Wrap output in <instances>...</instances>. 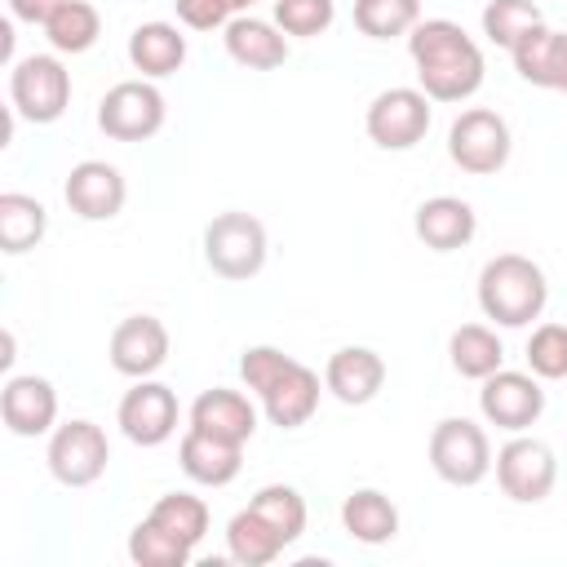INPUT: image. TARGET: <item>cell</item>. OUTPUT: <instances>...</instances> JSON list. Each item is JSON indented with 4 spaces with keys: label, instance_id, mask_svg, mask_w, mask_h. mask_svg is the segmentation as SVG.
Instances as JSON below:
<instances>
[{
    "label": "cell",
    "instance_id": "6da1fadb",
    "mask_svg": "<svg viewBox=\"0 0 567 567\" xmlns=\"http://www.w3.org/2000/svg\"><path fill=\"white\" fill-rule=\"evenodd\" d=\"M408 53L416 66V89L430 102H465L483 89V49L452 18H421L408 31Z\"/></svg>",
    "mask_w": 567,
    "mask_h": 567
},
{
    "label": "cell",
    "instance_id": "7a4b0ae2",
    "mask_svg": "<svg viewBox=\"0 0 567 567\" xmlns=\"http://www.w3.org/2000/svg\"><path fill=\"white\" fill-rule=\"evenodd\" d=\"M239 377L261 399V412L279 430H297L319 412V394H323L319 372L284 354L279 346H248L239 354Z\"/></svg>",
    "mask_w": 567,
    "mask_h": 567
},
{
    "label": "cell",
    "instance_id": "3957f363",
    "mask_svg": "<svg viewBox=\"0 0 567 567\" xmlns=\"http://www.w3.org/2000/svg\"><path fill=\"white\" fill-rule=\"evenodd\" d=\"M549 301L545 270L523 252H496L478 270V310L501 328H527Z\"/></svg>",
    "mask_w": 567,
    "mask_h": 567
},
{
    "label": "cell",
    "instance_id": "277c9868",
    "mask_svg": "<svg viewBox=\"0 0 567 567\" xmlns=\"http://www.w3.org/2000/svg\"><path fill=\"white\" fill-rule=\"evenodd\" d=\"M430 470L452 483V487H474L492 474L496 456H492V443H487V430L470 416H443L434 430H430Z\"/></svg>",
    "mask_w": 567,
    "mask_h": 567
},
{
    "label": "cell",
    "instance_id": "5b68a950",
    "mask_svg": "<svg viewBox=\"0 0 567 567\" xmlns=\"http://www.w3.org/2000/svg\"><path fill=\"white\" fill-rule=\"evenodd\" d=\"M9 102L13 115H22L27 124H53L71 106V71L58 53L18 58L9 71Z\"/></svg>",
    "mask_w": 567,
    "mask_h": 567
},
{
    "label": "cell",
    "instance_id": "8992f818",
    "mask_svg": "<svg viewBox=\"0 0 567 567\" xmlns=\"http://www.w3.org/2000/svg\"><path fill=\"white\" fill-rule=\"evenodd\" d=\"M204 261L213 266V275L244 284L252 275H261L266 266V226L252 213H217L204 226Z\"/></svg>",
    "mask_w": 567,
    "mask_h": 567
},
{
    "label": "cell",
    "instance_id": "52a82bcc",
    "mask_svg": "<svg viewBox=\"0 0 567 567\" xmlns=\"http://www.w3.org/2000/svg\"><path fill=\"white\" fill-rule=\"evenodd\" d=\"M509 146H514V137H509L505 115H496V111H487V106L461 111V115L452 120V128H447V159H452L461 173H470V177H492V173H501L505 159H509Z\"/></svg>",
    "mask_w": 567,
    "mask_h": 567
},
{
    "label": "cell",
    "instance_id": "ba28073f",
    "mask_svg": "<svg viewBox=\"0 0 567 567\" xmlns=\"http://www.w3.org/2000/svg\"><path fill=\"white\" fill-rule=\"evenodd\" d=\"M168 102L151 80H120L97 102V128L111 142H146L164 128Z\"/></svg>",
    "mask_w": 567,
    "mask_h": 567
},
{
    "label": "cell",
    "instance_id": "9c48e42d",
    "mask_svg": "<svg viewBox=\"0 0 567 567\" xmlns=\"http://www.w3.org/2000/svg\"><path fill=\"white\" fill-rule=\"evenodd\" d=\"M430 120H434L430 97L412 84H394V89H381L368 102L363 128L381 151H412L430 133Z\"/></svg>",
    "mask_w": 567,
    "mask_h": 567
},
{
    "label": "cell",
    "instance_id": "30bf717a",
    "mask_svg": "<svg viewBox=\"0 0 567 567\" xmlns=\"http://www.w3.org/2000/svg\"><path fill=\"white\" fill-rule=\"evenodd\" d=\"M49 474L62 483V487H89L106 474V461H111V443L102 434V425L75 416V421H62L53 425L49 434Z\"/></svg>",
    "mask_w": 567,
    "mask_h": 567
},
{
    "label": "cell",
    "instance_id": "8fae6325",
    "mask_svg": "<svg viewBox=\"0 0 567 567\" xmlns=\"http://www.w3.org/2000/svg\"><path fill=\"white\" fill-rule=\"evenodd\" d=\"M496 483L509 501L518 505H540L554 483H558V456L549 443L540 439H527V434H514L501 452H496Z\"/></svg>",
    "mask_w": 567,
    "mask_h": 567
},
{
    "label": "cell",
    "instance_id": "7c38bea8",
    "mask_svg": "<svg viewBox=\"0 0 567 567\" xmlns=\"http://www.w3.org/2000/svg\"><path fill=\"white\" fill-rule=\"evenodd\" d=\"M478 412H483V421H487V425L509 430V434H523V430H527V425H536V421H540V412H545L540 377H536V372L496 368L492 377H483Z\"/></svg>",
    "mask_w": 567,
    "mask_h": 567
},
{
    "label": "cell",
    "instance_id": "4fadbf2b",
    "mask_svg": "<svg viewBox=\"0 0 567 567\" xmlns=\"http://www.w3.org/2000/svg\"><path fill=\"white\" fill-rule=\"evenodd\" d=\"M177 416H182L177 394H173L164 381H151V377L133 381V390H124V399H120V408H115L120 434H124L128 443H137V447H159V443H168V439L177 434Z\"/></svg>",
    "mask_w": 567,
    "mask_h": 567
},
{
    "label": "cell",
    "instance_id": "5bb4252c",
    "mask_svg": "<svg viewBox=\"0 0 567 567\" xmlns=\"http://www.w3.org/2000/svg\"><path fill=\"white\" fill-rule=\"evenodd\" d=\"M106 354H111V368L120 377H133V381L155 377L168 363V328L155 315H128L115 323Z\"/></svg>",
    "mask_w": 567,
    "mask_h": 567
},
{
    "label": "cell",
    "instance_id": "9a60e30c",
    "mask_svg": "<svg viewBox=\"0 0 567 567\" xmlns=\"http://www.w3.org/2000/svg\"><path fill=\"white\" fill-rule=\"evenodd\" d=\"M66 208L84 221H111L120 217L124 199H128V186H124V173L106 159H80L71 173H66Z\"/></svg>",
    "mask_w": 567,
    "mask_h": 567
},
{
    "label": "cell",
    "instance_id": "2e32d148",
    "mask_svg": "<svg viewBox=\"0 0 567 567\" xmlns=\"http://www.w3.org/2000/svg\"><path fill=\"white\" fill-rule=\"evenodd\" d=\"M0 421L18 439L53 434V425H58V390H53V381H44L35 372L9 377L4 390H0Z\"/></svg>",
    "mask_w": 567,
    "mask_h": 567
},
{
    "label": "cell",
    "instance_id": "e0dca14e",
    "mask_svg": "<svg viewBox=\"0 0 567 567\" xmlns=\"http://www.w3.org/2000/svg\"><path fill=\"white\" fill-rule=\"evenodd\" d=\"M385 385V359L368 346H341L323 368V390L346 408H363Z\"/></svg>",
    "mask_w": 567,
    "mask_h": 567
},
{
    "label": "cell",
    "instance_id": "ac0fdd59",
    "mask_svg": "<svg viewBox=\"0 0 567 567\" xmlns=\"http://www.w3.org/2000/svg\"><path fill=\"white\" fill-rule=\"evenodd\" d=\"M514 71L536 84V89H554V93H567V31H554L545 22H536L514 49Z\"/></svg>",
    "mask_w": 567,
    "mask_h": 567
},
{
    "label": "cell",
    "instance_id": "d6986e66",
    "mask_svg": "<svg viewBox=\"0 0 567 567\" xmlns=\"http://www.w3.org/2000/svg\"><path fill=\"white\" fill-rule=\"evenodd\" d=\"M190 430H204L213 439H226V443H239L244 447L257 434V408L248 403V394L226 390V385H213V390H204L190 403Z\"/></svg>",
    "mask_w": 567,
    "mask_h": 567
},
{
    "label": "cell",
    "instance_id": "ffe728a7",
    "mask_svg": "<svg viewBox=\"0 0 567 567\" xmlns=\"http://www.w3.org/2000/svg\"><path fill=\"white\" fill-rule=\"evenodd\" d=\"M177 461H182V474L190 483H199V487H226L244 470V447L186 425V434L177 443Z\"/></svg>",
    "mask_w": 567,
    "mask_h": 567
},
{
    "label": "cell",
    "instance_id": "44dd1931",
    "mask_svg": "<svg viewBox=\"0 0 567 567\" xmlns=\"http://www.w3.org/2000/svg\"><path fill=\"white\" fill-rule=\"evenodd\" d=\"M221 40H226V53L248 71H275V66L288 62V35L266 18L235 13L221 27Z\"/></svg>",
    "mask_w": 567,
    "mask_h": 567
},
{
    "label": "cell",
    "instance_id": "7402d4cb",
    "mask_svg": "<svg viewBox=\"0 0 567 567\" xmlns=\"http://www.w3.org/2000/svg\"><path fill=\"white\" fill-rule=\"evenodd\" d=\"M412 230H416V239H421L425 248H434V252H456V248H465V244L474 239L478 217H474V208H470L461 195H434V199H425V204L416 208Z\"/></svg>",
    "mask_w": 567,
    "mask_h": 567
},
{
    "label": "cell",
    "instance_id": "603a6c76",
    "mask_svg": "<svg viewBox=\"0 0 567 567\" xmlns=\"http://www.w3.org/2000/svg\"><path fill=\"white\" fill-rule=\"evenodd\" d=\"M128 62L133 71H142V80L177 75L186 62V35L173 22H142L128 35Z\"/></svg>",
    "mask_w": 567,
    "mask_h": 567
},
{
    "label": "cell",
    "instance_id": "cb8c5ba5",
    "mask_svg": "<svg viewBox=\"0 0 567 567\" xmlns=\"http://www.w3.org/2000/svg\"><path fill=\"white\" fill-rule=\"evenodd\" d=\"M341 527L359 540V545H385L399 536V509L385 492L377 487H359L341 501Z\"/></svg>",
    "mask_w": 567,
    "mask_h": 567
},
{
    "label": "cell",
    "instance_id": "d4e9b609",
    "mask_svg": "<svg viewBox=\"0 0 567 567\" xmlns=\"http://www.w3.org/2000/svg\"><path fill=\"white\" fill-rule=\"evenodd\" d=\"M447 359L461 377L470 381H483L492 377L496 368H505V346L501 337L487 328V323H461L452 337H447Z\"/></svg>",
    "mask_w": 567,
    "mask_h": 567
},
{
    "label": "cell",
    "instance_id": "484cf974",
    "mask_svg": "<svg viewBox=\"0 0 567 567\" xmlns=\"http://www.w3.org/2000/svg\"><path fill=\"white\" fill-rule=\"evenodd\" d=\"M284 549H288L284 536H279L261 514H252L248 505L226 523V554H230L239 567H266V563H275Z\"/></svg>",
    "mask_w": 567,
    "mask_h": 567
},
{
    "label": "cell",
    "instance_id": "4316f807",
    "mask_svg": "<svg viewBox=\"0 0 567 567\" xmlns=\"http://www.w3.org/2000/svg\"><path fill=\"white\" fill-rule=\"evenodd\" d=\"M44 35L53 53H89L102 35V13L89 0H58L44 22Z\"/></svg>",
    "mask_w": 567,
    "mask_h": 567
},
{
    "label": "cell",
    "instance_id": "83f0119b",
    "mask_svg": "<svg viewBox=\"0 0 567 567\" xmlns=\"http://www.w3.org/2000/svg\"><path fill=\"white\" fill-rule=\"evenodd\" d=\"M44 226H49V213L35 195H22V190H4L0 195V248L4 252H27L44 239Z\"/></svg>",
    "mask_w": 567,
    "mask_h": 567
},
{
    "label": "cell",
    "instance_id": "f1b7e54d",
    "mask_svg": "<svg viewBox=\"0 0 567 567\" xmlns=\"http://www.w3.org/2000/svg\"><path fill=\"white\" fill-rule=\"evenodd\" d=\"M155 527H164L168 536H177L182 545H199L204 536H208V505L199 501V496H190V492H164L155 505H151V514H146Z\"/></svg>",
    "mask_w": 567,
    "mask_h": 567
},
{
    "label": "cell",
    "instance_id": "f546056e",
    "mask_svg": "<svg viewBox=\"0 0 567 567\" xmlns=\"http://www.w3.org/2000/svg\"><path fill=\"white\" fill-rule=\"evenodd\" d=\"M248 509L261 514V518L284 536V545H292V540L306 532V501H301V492L288 487V483H266V487H257L252 501H248Z\"/></svg>",
    "mask_w": 567,
    "mask_h": 567
},
{
    "label": "cell",
    "instance_id": "4dcf8cb0",
    "mask_svg": "<svg viewBox=\"0 0 567 567\" xmlns=\"http://www.w3.org/2000/svg\"><path fill=\"white\" fill-rule=\"evenodd\" d=\"M421 22V0H354V27L368 40L408 35Z\"/></svg>",
    "mask_w": 567,
    "mask_h": 567
},
{
    "label": "cell",
    "instance_id": "1f68e13d",
    "mask_svg": "<svg viewBox=\"0 0 567 567\" xmlns=\"http://www.w3.org/2000/svg\"><path fill=\"white\" fill-rule=\"evenodd\" d=\"M536 22H545L536 0H487L483 4V35L496 49H514Z\"/></svg>",
    "mask_w": 567,
    "mask_h": 567
},
{
    "label": "cell",
    "instance_id": "d6a6232c",
    "mask_svg": "<svg viewBox=\"0 0 567 567\" xmlns=\"http://www.w3.org/2000/svg\"><path fill=\"white\" fill-rule=\"evenodd\" d=\"M190 545H182L177 536H168L164 527H155L151 518H142L133 532H128V558L137 567H186L190 563Z\"/></svg>",
    "mask_w": 567,
    "mask_h": 567
},
{
    "label": "cell",
    "instance_id": "836d02e7",
    "mask_svg": "<svg viewBox=\"0 0 567 567\" xmlns=\"http://www.w3.org/2000/svg\"><path fill=\"white\" fill-rule=\"evenodd\" d=\"M527 372L540 381H567V323H540L527 337Z\"/></svg>",
    "mask_w": 567,
    "mask_h": 567
},
{
    "label": "cell",
    "instance_id": "e575fe53",
    "mask_svg": "<svg viewBox=\"0 0 567 567\" xmlns=\"http://www.w3.org/2000/svg\"><path fill=\"white\" fill-rule=\"evenodd\" d=\"M337 18V4L332 0H275V27L284 35H297V40H310V35H323Z\"/></svg>",
    "mask_w": 567,
    "mask_h": 567
},
{
    "label": "cell",
    "instance_id": "d590c367",
    "mask_svg": "<svg viewBox=\"0 0 567 567\" xmlns=\"http://www.w3.org/2000/svg\"><path fill=\"white\" fill-rule=\"evenodd\" d=\"M173 4H177L182 27H190V31H217L235 18L230 0H173Z\"/></svg>",
    "mask_w": 567,
    "mask_h": 567
},
{
    "label": "cell",
    "instance_id": "8d00e7d4",
    "mask_svg": "<svg viewBox=\"0 0 567 567\" xmlns=\"http://www.w3.org/2000/svg\"><path fill=\"white\" fill-rule=\"evenodd\" d=\"M58 0H9V18L13 22H27V27H44L49 13H53Z\"/></svg>",
    "mask_w": 567,
    "mask_h": 567
},
{
    "label": "cell",
    "instance_id": "74e56055",
    "mask_svg": "<svg viewBox=\"0 0 567 567\" xmlns=\"http://www.w3.org/2000/svg\"><path fill=\"white\" fill-rule=\"evenodd\" d=\"M230 4H235V13H248V9L257 4V0H230Z\"/></svg>",
    "mask_w": 567,
    "mask_h": 567
}]
</instances>
